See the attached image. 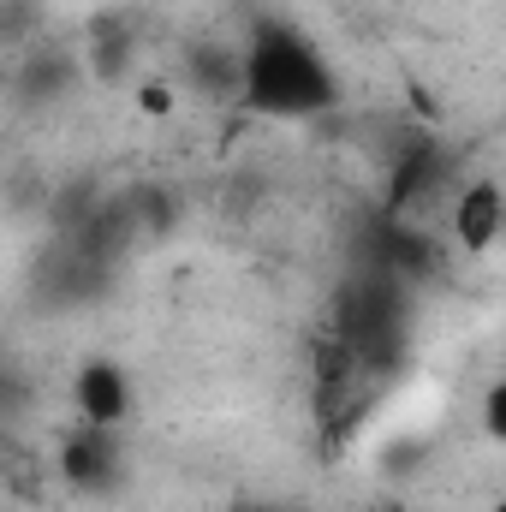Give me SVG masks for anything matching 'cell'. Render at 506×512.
<instances>
[{
	"label": "cell",
	"mask_w": 506,
	"mask_h": 512,
	"mask_svg": "<svg viewBox=\"0 0 506 512\" xmlns=\"http://www.w3.org/2000/svg\"><path fill=\"white\" fill-rule=\"evenodd\" d=\"M489 512H506V495H501V501H495V507H489Z\"/></svg>",
	"instance_id": "obj_6"
},
{
	"label": "cell",
	"mask_w": 506,
	"mask_h": 512,
	"mask_svg": "<svg viewBox=\"0 0 506 512\" xmlns=\"http://www.w3.org/2000/svg\"><path fill=\"white\" fill-rule=\"evenodd\" d=\"M239 96L256 114H322L334 102V72L310 36L286 24H256L239 66Z\"/></svg>",
	"instance_id": "obj_1"
},
{
	"label": "cell",
	"mask_w": 506,
	"mask_h": 512,
	"mask_svg": "<svg viewBox=\"0 0 506 512\" xmlns=\"http://www.w3.org/2000/svg\"><path fill=\"white\" fill-rule=\"evenodd\" d=\"M245 512H274V507H245Z\"/></svg>",
	"instance_id": "obj_7"
},
{
	"label": "cell",
	"mask_w": 506,
	"mask_h": 512,
	"mask_svg": "<svg viewBox=\"0 0 506 512\" xmlns=\"http://www.w3.org/2000/svg\"><path fill=\"white\" fill-rule=\"evenodd\" d=\"M483 435L506 447V376L489 382V393H483Z\"/></svg>",
	"instance_id": "obj_5"
},
{
	"label": "cell",
	"mask_w": 506,
	"mask_h": 512,
	"mask_svg": "<svg viewBox=\"0 0 506 512\" xmlns=\"http://www.w3.org/2000/svg\"><path fill=\"white\" fill-rule=\"evenodd\" d=\"M453 239L465 256H489L506 239V191L495 179H471L453 197Z\"/></svg>",
	"instance_id": "obj_2"
},
{
	"label": "cell",
	"mask_w": 506,
	"mask_h": 512,
	"mask_svg": "<svg viewBox=\"0 0 506 512\" xmlns=\"http://www.w3.org/2000/svg\"><path fill=\"white\" fill-rule=\"evenodd\" d=\"M114 429H90L84 423V435H72L66 447H60V471L78 483V489H102L108 477H114V441H108Z\"/></svg>",
	"instance_id": "obj_4"
},
{
	"label": "cell",
	"mask_w": 506,
	"mask_h": 512,
	"mask_svg": "<svg viewBox=\"0 0 506 512\" xmlns=\"http://www.w3.org/2000/svg\"><path fill=\"white\" fill-rule=\"evenodd\" d=\"M72 399H78V417H84L90 429H120L131 417V382H126V370L108 364V358H90V364L78 370Z\"/></svg>",
	"instance_id": "obj_3"
}]
</instances>
